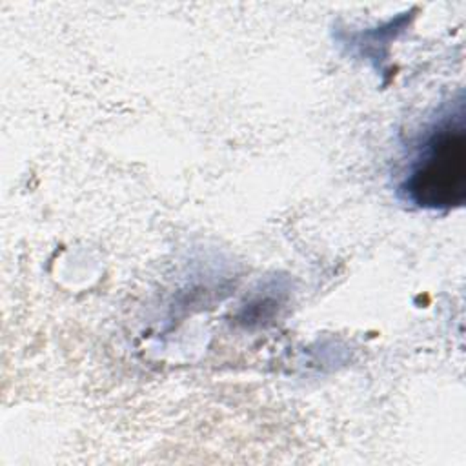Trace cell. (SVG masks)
<instances>
[{"mask_svg":"<svg viewBox=\"0 0 466 466\" xmlns=\"http://www.w3.org/2000/svg\"><path fill=\"white\" fill-rule=\"evenodd\" d=\"M406 198L426 209H451L466 197V129L462 113L442 118L419 146L400 184Z\"/></svg>","mask_w":466,"mask_h":466,"instance_id":"cell-1","label":"cell"}]
</instances>
